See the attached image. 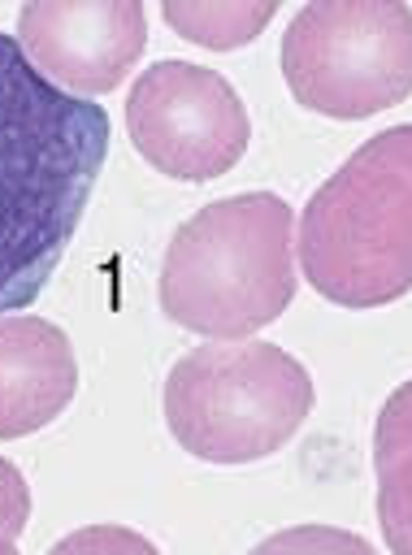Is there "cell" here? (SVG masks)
<instances>
[{
  "instance_id": "cell-1",
  "label": "cell",
  "mask_w": 412,
  "mask_h": 555,
  "mask_svg": "<svg viewBox=\"0 0 412 555\" xmlns=\"http://www.w3.org/2000/svg\"><path fill=\"white\" fill-rule=\"evenodd\" d=\"M108 156L104 104L52 87L0 35V312L39 299Z\"/></svg>"
},
{
  "instance_id": "cell-2",
  "label": "cell",
  "mask_w": 412,
  "mask_h": 555,
  "mask_svg": "<svg viewBox=\"0 0 412 555\" xmlns=\"http://www.w3.org/2000/svg\"><path fill=\"white\" fill-rule=\"evenodd\" d=\"M291 204L273 191L217 199L186 217L160 260V308L204 338L243 343L295 299Z\"/></svg>"
},
{
  "instance_id": "cell-3",
  "label": "cell",
  "mask_w": 412,
  "mask_h": 555,
  "mask_svg": "<svg viewBox=\"0 0 412 555\" xmlns=\"http://www.w3.org/2000/svg\"><path fill=\"white\" fill-rule=\"evenodd\" d=\"M295 247L330 304L377 308L412 291V121L364 139L312 191Z\"/></svg>"
},
{
  "instance_id": "cell-4",
  "label": "cell",
  "mask_w": 412,
  "mask_h": 555,
  "mask_svg": "<svg viewBox=\"0 0 412 555\" xmlns=\"http://www.w3.org/2000/svg\"><path fill=\"white\" fill-rule=\"evenodd\" d=\"M308 369L273 343H204L165 377V425L208 464H252L295 438L312 412Z\"/></svg>"
},
{
  "instance_id": "cell-5",
  "label": "cell",
  "mask_w": 412,
  "mask_h": 555,
  "mask_svg": "<svg viewBox=\"0 0 412 555\" xmlns=\"http://www.w3.org/2000/svg\"><path fill=\"white\" fill-rule=\"evenodd\" d=\"M291 95L338 121L412 95V9L399 0H312L282 35Z\"/></svg>"
},
{
  "instance_id": "cell-6",
  "label": "cell",
  "mask_w": 412,
  "mask_h": 555,
  "mask_svg": "<svg viewBox=\"0 0 412 555\" xmlns=\"http://www.w3.org/2000/svg\"><path fill=\"white\" fill-rule=\"evenodd\" d=\"M126 130L134 152L178 182L221 178L243 160L252 139L239 91L195 61L147 65L126 95Z\"/></svg>"
},
{
  "instance_id": "cell-7",
  "label": "cell",
  "mask_w": 412,
  "mask_h": 555,
  "mask_svg": "<svg viewBox=\"0 0 412 555\" xmlns=\"http://www.w3.org/2000/svg\"><path fill=\"white\" fill-rule=\"evenodd\" d=\"M13 39L52 87L91 100L139 65L147 13L139 0H30L17 9Z\"/></svg>"
},
{
  "instance_id": "cell-8",
  "label": "cell",
  "mask_w": 412,
  "mask_h": 555,
  "mask_svg": "<svg viewBox=\"0 0 412 555\" xmlns=\"http://www.w3.org/2000/svg\"><path fill=\"white\" fill-rule=\"evenodd\" d=\"M78 390L69 334L43 317H0V438L52 425Z\"/></svg>"
},
{
  "instance_id": "cell-9",
  "label": "cell",
  "mask_w": 412,
  "mask_h": 555,
  "mask_svg": "<svg viewBox=\"0 0 412 555\" xmlns=\"http://www.w3.org/2000/svg\"><path fill=\"white\" fill-rule=\"evenodd\" d=\"M160 13L182 39L230 52L252 43L269 26V17L278 13V0H165Z\"/></svg>"
},
{
  "instance_id": "cell-10",
  "label": "cell",
  "mask_w": 412,
  "mask_h": 555,
  "mask_svg": "<svg viewBox=\"0 0 412 555\" xmlns=\"http://www.w3.org/2000/svg\"><path fill=\"white\" fill-rule=\"evenodd\" d=\"M377 520L390 555H412V455L377 468Z\"/></svg>"
},
{
  "instance_id": "cell-11",
  "label": "cell",
  "mask_w": 412,
  "mask_h": 555,
  "mask_svg": "<svg viewBox=\"0 0 412 555\" xmlns=\"http://www.w3.org/2000/svg\"><path fill=\"white\" fill-rule=\"evenodd\" d=\"M247 555H377L360 533L338 525H291L256 542Z\"/></svg>"
},
{
  "instance_id": "cell-12",
  "label": "cell",
  "mask_w": 412,
  "mask_h": 555,
  "mask_svg": "<svg viewBox=\"0 0 412 555\" xmlns=\"http://www.w3.org/2000/svg\"><path fill=\"white\" fill-rule=\"evenodd\" d=\"M48 555H160L139 529L126 525H82L74 533H65L61 542H52Z\"/></svg>"
},
{
  "instance_id": "cell-13",
  "label": "cell",
  "mask_w": 412,
  "mask_h": 555,
  "mask_svg": "<svg viewBox=\"0 0 412 555\" xmlns=\"http://www.w3.org/2000/svg\"><path fill=\"white\" fill-rule=\"evenodd\" d=\"M399 455H412V382H403L377 412L373 425V464H390Z\"/></svg>"
},
{
  "instance_id": "cell-14",
  "label": "cell",
  "mask_w": 412,
  "mask_h": 555,
  "mask_svg": "<svg viewBox=\"0 0 412 555\" xmlns=\"http://www.w3.org/2000/svg\"><path fill=\"white\" fill-rule=\"evenodd\" d=\"M30 520V486L13 460L0 455V538H17Z\"/></svg>"
},
{
  "instance_id": "cell-15",
  "label": "cell",
  "mask_w": 412,
  "mask_h": 555,
  "mask_svg": "<svg viewBox=\"0 0 412 555\" xmlns=\"http://www.w3.org/2000/svg\"><path fill=\"white\" fill-rule=\"evenodd\" d=\"M0 555H17V546H13L9 538H0Z\"/></svg>"
}]
</instances>
